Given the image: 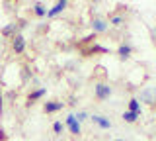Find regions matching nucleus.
I'll return each mask as SVG.
<instances>
[{
	"mask_svg": "<svg viewBox=\"0 0 156 141\" xmlns=\"http://www.w3.org/2000/svg\"><path fill=\"white\" fill-rule=\"evenodd\" d=\"M94 92H96V98L98 100H105V98H109V94H111V88L107 84H96L94 86Z\"/></svg>",
	"mask_w": 156,
	"mask_h": 141,
	"instance_id": "obj_1",
	"label": "nucleus"
},
{
	"mask_svg": "<svg viewBox=\"0 0 156 141\" xmlns=\"http://www.w3.org/2000/svg\"><path fill=\"white\" fill-rule=\"evenodd\" d=\"M2 110H4V102H2V92H0V114H2Z\"/></svg>",
	"mask_w": 156,
	"mask_h": 141,
	"instance_id": "obj_19",
	"label": "nucleus"
},
{
	"mask_svg": "<svg viewBox=\"0 0 156 141\" xmlns=\"http://www.w3.org/2000/svg\"><path fill=\"white\" fill-rule=\"evenodd\" d=\"M92 121H94L96 125H100L101 129H109L111 128V121L107 118H104V116H92Z\"/></svg>",
	"mask_w": 156,
	"mask_h": 141,
	"instance_id": "obj_6",
	"label": "nucleus"
},
{
	"mask_svg": "<svg viewBox=\"0 0 156 141\" xmlns=\"http://www.w3.org/2000/svg\"><path fill=\"white\" fill-rule=\"evenodd\" d=\"M117 53H119L121 59H129V55H131V47H129V45H121Z\"/></svg>",
	"mask_w": 156,
	"mask_h": 141,
	"instance_id": "obj_12",
	"label": "nucleus"
},
{
	"mask_svg": "<svg viewBox=\"0 0 156 141\" xmlns=\"http://www.w3.org/2000/svg\"><path fill=\"white\" fill-rule=\"evenodd\" d=\"M136 118H139V116H136V114H133V112H125V114H123V120L127 121V124H135V121H136Z\"/></svg>",
	"mask_w": 156,
	"mask_h": 141,
	"instance_id": "obj_13",
	"label": "nucleus"
},
{
	"mask_svg": "<svg viewBox=\"0 0 156 141\" xmlns=\"http://www.w3.org/2000/svg\"><path fill=\"white\" fill-rule=\"evenodd\" d=\"M53 129H55V133H61V131H62V124H61V121H55Z\"/></svg>",
	"mask_w": 156,
	"mask_h": 141,
	"instance_id": "obj_18",
	"label": "nucleus"
},
{
	"mask_svg": "<svg viewBox=\"0 0 156 141\" xmlns=\"http://www.w3.org/2000/svg\"><path fill=\"white\" fill-rule=\"evenodd\" d=\"M43 94H45V88H39V90H35V92H31V94H29V98H27V104H33V102L39 100Z\"/></svg>",
	"mask_w": 156,
	"mask_h": 141,
	"instance_id": "obj_9",
	"label": "nucleus"
},
{
	"mask_svg": "<svg viewBox=\"0 0 156 141\" xmlns=\"http://www.w3.org/2000/svg\"><path fill=\"white\" fill-rule=\"evenodd\" d=\"M33 12H35V16H47V8L43 6L41 2H35V4H33Z\"/></svg>",
	"mask_w": 156,
	"mask_h": 141,
	"instance_id": "obj_10",
	"label": "nucleus"
},
{
	"mask_svg": "<svg viewBox=\"0 0 156 141\" xmlns=\"http://www.w3.org/2000/svg\"><path fill=\"white\" fill-rule=\"evenodd\" d=\"M68 6V2L66 0H58V2L55 4V6L51 8V10H47V18H53V16H57V14H61L65 8Z\"/></svg>",
	"mask_w": 156,
	"mask_h": 141,
	"instance_id": "obj_3",
	"label": "nucleus"
},
{
	"mask_svg": "<svg viewBox=\"0 0 156 141\" xmlns=\"http://www.w3.org/2000/svg\"><path fill=\"white\" fill-rule=\"evenodd\" d=\"M107 51H109L107 47H101V45H92L88 53H107Z\"/></svg>",
	"mask_w": 156,
	"mask_h": 141,
	"instance_id": "obj_14",
	"label": "nucleus"
},
{
	"mask_svg": "<svg viewBox=\"0 0 156 141\" xmlns=\"http://www.w3.org/2000/svg\"><path fill=\"white\" fill-rule=\"evenodd\" d=\"M92 28H94V32H105V30H107V24H105L104 20H94Z\"/></svg>",
	"mask_w": 156,
	"mask_h": 141,
	"instance_id": "obj_11",
	"label": "nucleus"
},
{
	"mask_svg": "<svg viewBox=\"0 0 156 141\" xmlns=\"http://www.w3.org/2000/svg\"><path fill=\"white\" fill-rule=\"evenodd\" d=\"M12 49L18 53H23L26 51V39H23V35H20V33H16V35L12 37Z\"/></svg>",
	"mask_w": 156,
	"mask_h": 141,
	"instance_id": "obj_2",
	"label": "nucleus"
},
{
	"mask_svg": "<svg viewBox=\"0 0 156 141\" xmlns=\"http://www.w3.org/2000/svg\"><path fill=\"white\" fill-rule=\"evenodd\" d=\"M74 118H76V121H82V120H86V118H88V114H86V112H78Z\"/></svg>",
	"mask_w": 156,
	"mask_h": 141,
	"instance_id": "obj_16",
	"label": "nucleus"
},
{
	"mask_svg": "<svg viewBox=\"0 0 156 141\" xmlns=\"http://www.w3.org/2000/svg\"><path fill=\"white\" fill-rule=\"evenodd\" d=\"M140 98H143L146 104H154V88H146L140 92Z\"/></svg>",
	"mask_w": 156,
	"mask_h": 141,
	"instance_id": "obj_7",
	"label": "nucleus"
},
{
	"mask_svg": "<svg viewBox=\"0 0 156 141\" xmlns=\"http://www.w3.org/2000/svg\"><path fill=\"white\" fill-rule=\"evenodd\" d=\"M111 24H113V26H117V28H119L121 24H123V18H121V16H115L113 20H111Z\"/></svg>",
	"mask_w": 156,
	"mask_h": 141,
	"instance_id": "obj_17",
	"label": "nucleus"
},
{
	"mask_svg": "<svg viewBox=\"0 0 156 141\" xmlns=\"http://www.w3.org/2000/svg\"><path fill=\"white\" fill-rule=\"evenodd\" d=\"M62 102H45L43 104V110L47 112V114H53V112H58V110H62Z\"/></svg>",
	"mask_w": 156,
	"mask_h": 141,
	"instance_id": "obj_5",
	"label": "nucleus"
},
{
	"mask_svg": "<svg viewBox=\"0 0 156 141\" xmlns=\"http://www.w3.org/2000/svg\"><path fill=\"white\" fill-rule=\"evenodd\" d=\"M66 125H68V129H70L74 135L80 133V121H76V118H74L72 114H70V116H66Z\"/></svg>",
	"mask_w": 156,
	"mask_h": 141,
	"instance_id": "obj_4",
	"label": "nucleus"
},
{
	"mask_svg": "<svg viewBox=\"0 0 156 141\" xmlns=\"http://www.w3.org/2000/svg\"><path fill=\"white\" fill-rule=\"evenodd\" d=\"M117 141H125V139H117Z\"/></svg>",
	"mask_w": 156,
	"mask_h": 141,
	"instance_id": "obj_21",
	"label": "nucleus"
},
{
	"mask_svg": "<svg viewBox=\"0 0 156 141\" xmlns=\"http://www.w3.org/2000/svg\"><path fill=\"white\" fill-rule=\"evenodd\" d=\"M16 32V24H10V26H6L2 30V35H10V33H14ZM14 35H16V33H14Z\"/></svg>",
	"mask_w": 156,
	"mask_h": 141,
	"instance_id": "obj_15",
	"label": "nucleus"
},
{
	"mask_svg": "<svg viewBox=\"0 0 156 141\" xmlns=\"http://www.w3.org/2000/svg\"><path fill=\"white\" fill-rule=\"evenodd\" d=\"M129 112H133V114H136V116H140V102L136 100V98H133V100H129Z\"/></svg>",
	"mask_w": 156,
	"mask_h": 141,
	"instance_id": "obj_8",
	"label": "nucleus"
},
{
	"mask_svg": "<svg viewBox=\"0 0 156 141\" xmlns=\"http://www.w3.org/2000/svg\"><path fill=\"white\" fill-rule=\"evenodd\" d=\"M154 104H156V88H154Z\"/></svg>",
	"mask_w": 156,
	"mask_h": 141,
	"instance_id": "obj_20",
	"label": "nucleus"
}]
</instances>
